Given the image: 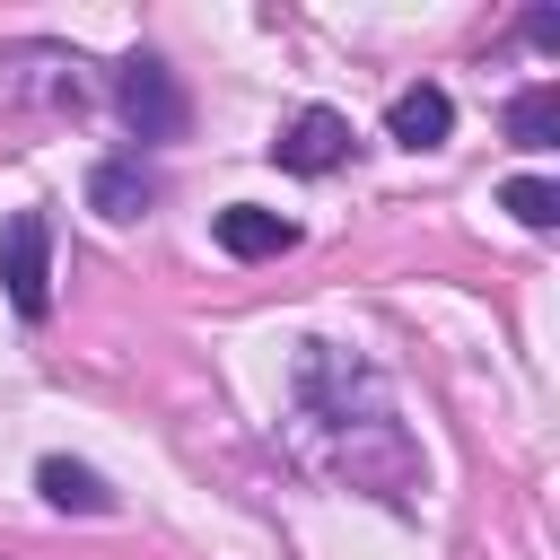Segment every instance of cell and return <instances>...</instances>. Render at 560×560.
<instances>
[{
	"mask_svg": "<svg viewBox=\"0 0 560 560\" xmlns=\"http://www.w3.org/2000/svg\"><path fill=\"white\" fill-rule=\"evenodd\" d=\"M298 420L315 429V446H332V438L394 420V402H385V376L368 359H350L332 341H298Z\"/></svg>",
	"mask_w": 560,
	"mask_h": 560,
	"instance_id": "1",
	"label": "cell"
},
{
	"mask_svg": "<svg viewBox=\"0 0 560 560\" xmlns=\"http://www.w3.org/2000/svg\"><path fill=\"white\" fill-rule=\"evenodd\" d=\"M96 96V79H88V61L70 52V44H52V35H18V44H0V105H26V114H79Z\"/></svg>",
	"mask_w": 560,
	"mask_h": 560,
	"instance_id": "2",
	"label": "cell"
},
{
	"mask_svg": "<svg viewBox=\"0 0 560 560\" xmlns=\"http://www.w3.org/2000/svg\"><path fill=\"white\" fill-rule=\"evenodd\" d=\"M114 114L131 122V140H184V122H192V105H184V79L158 61V52H122L114 61Z\"/></svg>",
	"mask_w": 560,
	"mask_h": 560,
	"instance_id": "3",
	"label": "cell"
},
{
	"mask_svg": "<svg viewBox=\"0 0 560 560\" xmlns=\"http://www.w3.org/2000/svg\"><path fill=\"white\" fill-rule=\"evenodd\" d=\"M0 289H9V306H18L26 324L52 315V219H44V210H18V219L0 228Z\"/></svg>",
	"mask_w": 560,
	"mask_h": 560,
	"instance_id": "4",
	"label": "cell"
},
{
	"mask_svg": "<svg viewBox=\"0 0 560 560\" xmlns=\"http://www.w3.org/2000/svg\"><path fill=\"white\" fill-rule=\"evenodd\" d=\"M350 114H332V105H306V114H289L280 122V140H271V158L289 166V175H332L341 158H350Z\"/></svg>",
	"mask_w": 560,
	"mask_h": 560,
	"instance_id": "5",
	"label": "cell"
},
{
	"mask_svg": "<svg viewBox=\"0 0 560 560\" xmlns=\"http://www.w3.org/2000/svg\"><path fill=\"white\" fill-rule=\"evenodd\" d=\"M149 201H158V175L140 166V149H131V158H96V166H88V210H96V219L131 228V219H149Z\"/></svg>",
	"mask_w": 560,
	"mask_h": 560,
	"instance_id": "6",
	"label": "cell"
},
{
	"mask_svg": "<svg viewBox=\"0 0 560 560\" xmlns=\"http://www.w3.org/2000/svg\"><path fill=\"white\" fill-rule=\"evenodd\" d=\"M455 131V96L438 88V79H420V88H402L394 105H385V140L394 149H438Z\"/></svg>",
	"mask_w": 560,
	"mask_h": 560,
	"instance_id": "7",
	"label": "cell"
},
{
	"mask_svg": "<svg viewBox=\"0 0 560 560\" xmlns=\"http://www.w3.org/2000/svg\"><path fill=\"white\" fill-rule=\"evenodd\" d=\"M219 245H228L236 262H280V254L298 245V228H289L280 210H262V201H228V210H219Z\"/></svg>",
	"mask_w": 560,
	"mask_h": 560,
	"instance_id": "8",
	"label": "cell"
},
{
	"mask_svg": "<svg viewBox=\"0 0 560 560\" xmlns=\"http://www.w3.org/2000/svg\"><path fill=\"white\" fill-rule=\"evenodd\" d=\"M35 490H44L61 516H114V490H105V472H96V464L44 455V464H35Z\"/></svg>",
	"mask_w": 560,
	"mask_h": 560,
	"instance_id": "9",
	"label": "cell"
},
{
	"mask_svg": "<svg viewBox=\"0 0 560 560\" xmlns=\"http://www.w3.org/2000/svg\"><path fill=\"white\" fill-rule=\"evenodd\" d=\"M508 140H516V149H534V158L560 140V88H551V79H534V88H516V96H508Z\"/></svg>",
	"mask_w": 560,
	"mask_h": 560,
	"instance_id": "10",
	"label": "cell"
},
{
	"mask_svg": "<svg viewBox=\"0 0 560 560\" xmlns=\"http://www.w3.org/2000/svg\"><path fill=\"white\" fill-rule=\"evenodd\" d=\"M499 210L542 236V228H560V184H551V175H508V184H499Z\"/></svg>",
	"mask_w": 560,
	"mask_h": 560,
	"instance_id": "11",
	"label": "cell"
},
{
	"mask_svg": "<svg viewBox=\"0 0 560 560\" xmlns=\"http://www.w3.org/2000/svg\"><path fill=\"white\" fill-rule=\"evenodd\" d=\"M525 44H560V9H525Z\"/></svg>",
	"mask_w": 560,
	"mask_h": 560,
	"instance_id": "12",
	"label": "cell"
}]
</instances>
